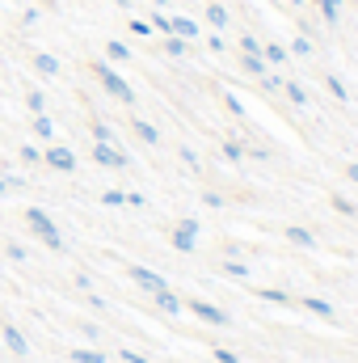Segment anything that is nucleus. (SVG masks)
<instances>
[{
    "instance_id": "f257e3e1",
    "label": "nucleus",
    "mask_w": 358,
    "mask_h": 363,
    "mask_svg": "<svg viewBox=\"0 0 358 363\" xmlns=\"http://www.w3.org/2000/svg\"><path fill=\"white\" fill-rule=\"evenodd\" d=\"M93 77L101 81V89L110 93V97H118V101H127V106L135 101V89H131V85H127V81H122V77H118L105 60H97V64H93Z\"/></svg>"
},
{
    "instance_id": "f03ea898",
    "label": "nucleus",
    "mask_w": 358,
    "mask_h": 363,
    "mask_svg": "<svg viewBox=\"0 0 358 363\" xmlns=\"http://www.w3.org/2000/svg\"><path fill=\"white\" fill-rule=\"evenodd\" d=\"M25 224L42 237V245H51V250H64V237H59V228H55V220L42 211V207H25Z\"/></svg>"
},
{
    "instance_id": "7ed1b4c3",
    "label": "nucleus",
    "mask_w": 358,
    "mask_h": 363,
    "mask_svg": "<svg viewBox=\"0 0 358 363\" xmlns=\"http://www.w3.org/2000/svg\"><path fill=\"white\" fill-rule=\"evenodd\" d=\"M93 161L105 165V169H127V152H122L118 144H97V140H93Z\"/></svg>"
},
{
    "instance_id": "20e7f679",
    "label": "nucleus",
    "mask_w": 358,
    "mask_h": 363,
    "mask_svg": "<svg viewBox=\"0 0 358 363\" xmlns=\"http://www.w3.org/2000/svg\"><path fill=\"white\" fill-rule=\"evenodd\" d=\"M42 161H47L51 169H59V174H72V169H76V152L64 148V144H51V148L42 152Z\"/></svg>"
},
{
    "instance_id": "39448f33",
    "label": "nucleus",
    "mask_w": 358,
    "mask_h": 363,
    "mask_svg": "<svg viewBox=\"0 0 358 363\" xmlns=\"http://www.w3.org/2000/svg\"><path fill=\"white\" fill-rule=\"evenodd\" d=\"M194 245H198V220H181L178 228H173V250L194 254Z\"/></svg>"
},
{
    "instance_id": "423d86ee",
    "label": "nucleus",
    "mask_w": 358,
    "mask_h": 363,
    "mask_svg": "<svg viewBox=\"0 0 358 363\" xmlns=\"http://www.w3.org/2000/svg\"><path fill=\"white\" fill-rule=\"evenodd\" d=\"M190 313H194L198 321H207V325H228V313L215 308V304H207V300H190Z\"/></svg>"
},
{
    "instance_id": "0eeeda50",
    "label": "nucleus",
    "mask_w": 358,
    "mask_h": 363,
    "mask_svg": "<svg viewBox=\"0 0 358 363\" xmlns=\"http://www.w3.org/2000/svg\"><path fill=\"white\" fill-rule=\"evenodd\" d=\"M127 274H131V283H135V287H144L148 296H152V291H161V287H169V283H165L161 274H156V271H148V267H131Z\"/></svg>"
},
{
    "instance_id": "6e6552de",
    "label": "nucleus",
    "mask_w": 358,
    "mask_h": 363,
    "mask_svg": "<svg viewBox=\"0 0 358 363\" xmlns=\"http://www.w3.org/2000/svg\"><path fill=\"white\" fill-rule=\"evenodd\" d=\"M0 334H4V347H8L17 359H25V355H30V342H25V334H21L17 325H0Z\"/></svg>"
},
{
    "instance_id": "1a4fd4ad",
    "label": "nucleus",
    "mask_w": 358,
    "mask_h": 363,
    "mask_svg": "<svg viewBox=\"0 0 358 363\" xmlns=\"http://www.w3.org/2000/svg\"><path fill=\"white\" fill-rule=\"evenodd\" d=\"M304 308H308V313H316V317H325V321H333V317H337V308H333L329 300H316V296H304Z\"/></svg>"
},
{
    "instance_id": "9d476101",
    "label": "nucleus",
    "mask_w": 358,
    "mask_h": 363,
    "mask_svg": "<svg viewBox=\"0 0 358 363\" xmlns=\"http://www.w3.org/2000/svg\"><path fill=\"white\" fill-rule=\"evenodd\" d=\"M169 34H178V38H198V26H194L190 17H169Z\"/></svg>"
},
{
    "instance_id": "9b49d317",
    "label": "nucleus",
    "mask_w": 358,
    "mask_h": 363,
    "mask_svg": "<svg viewBox=\"0 0 358 363\" xmlns=\"http://www.w3.org/2000/svg\"><path fill=\"white\" fill-rule=\"evenodd\" d=\"M152 300H156V304H161V308H165L169 317H173V313H181V300L173 296V291H169V287H161V291H152Z\"/></svg>"
},
{
    "instance_id": "f8f14e48",
    "label": "nucleus",
    "mask_w": 358,
    "mask_h": 363,
    "mask_svg": "<svg viewBox=\"0 0 358 363\" xmlns=\"http://www.w3.org/2000/svg\"><path fill=\"white\" fill-rule=\"evenodd\" d=\"M34 68H38L42 77H59V60H55V55H47V51H42V55H34Z\"/></svg>"
},
{
    "instance_id": "ddd939ff",
    "label": "nucleus",
    "mask_w": 358,
    "mask_h": 363,
    "mask_svg": "<svg viewBox=\"0 0 358 363\" xmlns=\"http://www.w3.org/2000/svg\"><path fill=\"white\" fill-rule=\"evenodd\" d=\"M34 135L55 140V123H51V114H47V110H42V114H34Z\"/></svg>"
},
{
    "instance_id": "4468645a",
    "label": "nucleus",
    "mask_w": 358,
    "mask_h": 363,
    "mask_svg": "<svg viewBox=\"0 0 358 363\" xmlns=\"http://www.w3.org/2000/svg\"><path fill=\"white\" fill-rule=\"evenodd\" d=\"M287 241H295V245H304V250H312V245H316V237H312L308 228H299V224H291V228H287Z\"/></svg>"
},
{
    "instance_id": "2eb2a0df",
    "label": "nucleus",
    "mask_w": 358,
    "mask_h": 363,
    "mask_svg": "<svg viewBox=\"0 0 358 363\" xmlns=\"http://www.w3.org/2000/svg\"><path fill=\"white\" fill-rule=\"evenodd\" d=\"M135 135H139L144 144H161V131H156L152 123H144V118H135Z\"/></svg>"
},
{
    "instance_id": "dca6fc26",
    "label": "nucleus",
    "mask_w": 358,
    "mask_h": 363,
    "mask_svg": "<svg viewBox=\"0 0 358 363\" xmlns=\"http://www.w3.org/2000/svg\"><path fill=\"white\" fill-rule=\"evenodd\" d=\"M207 21H211L215 30H224V26H228V9H224V4H207Z\"/></svg>"
},
{
    "instance_id": "f3484780",
    "label": "nucleus",
    "mask_w": 358,
    "mask_h": 363,
    "mask_svg": "<svg viewBox=\"0 0 358 363\" xmlns=\"http://www.w3.org/2000/svg\"><path fill=\"white\" fill-rule=\"evenodd\" d=\"M287 55H291V51H287V47H278V43H266V47H262V60H270V64H282Z\"/></svg>"
},
{
    "instance_id": "a211bd4d",
    "label": "nucleus",
    "mask_w": 358,
    "mask_h": 363,
    "mask_svg": "<svg viewBox=\"0 0 358 363\" xmlns=\"http://www.w3.org/2000/svg\"><path fill=\"white\" fill-rule=\"evenodd\" d=\"M105 55H110L114 64H122V60H131V51H127V47L118 43V38H110V43H105Z\"/></svg>"
},
{
    "instance_id": "6ab92c4d",
    "label": "nucleus",
    "mask_w": 358,
    "mask_h": 363,
    "mask_svg": "<svg viewBox=\"0 0 358 363\" xmlns=\"http://www.w3.org/2000/svg\"><path fill=\"white\" fill-rule=\"evenodd\" d=\"M93 140H97V144H114V127L97 118V123H93Z\"/></svg>"
},
{
    "instance_id": "aec40b11",
    "label": "nucleus",
    "mask_w": 358,
    "mask_h": 363,
    "mask_svg": "<svg viewBox=\"0 0 358 363\" xmlns=\"http://www.w3.org/2000/svg\"><path fill=\"white\" fill-rule=\"evenodd\" d=\"M25 106H30L34 114H42V110H47V93H42V89H30V93H25Z\"/></svg>"
},
{
    "instance_id": "412c9836",
    "label": "nucleus",
    "mask_w": 358,
    "mask_h": 363,
    "mask_svg": "<svg viewBox=\"0 0 358 363\" xmlns=\"http://www.w3.org/2000/svg\"><path fill=\"white\" fill-rule=\"evenodd\" d=\"M72 363H105L101 351H89V347H81V351H72Z\"/></svg>"
},
{
    "instance_id": "4be33fe9",
    "label": "nucleus",
    "mask_w": 358,
    "mask_h": 363,
    "mask_svg": "<svg viewBox=\"0 0 358 363\" xmlns=\"http://www.w3.org/2000/svg\"><path fill=\"white\" fill-rule=\"evenodd\" d=\"M241 64H245V72H253V77H266V60H262V55H245Z\"/></svg>"
},
{
    "instance_id": "5701e85b",
    "label": "nucleus",
    "mask_w": 358,
    "mask_h": 363,
    "mask_svg": "<svg viewBox=\"0 0 358 363\" xmlns=\"http://www.w3.org/2000/svg\"><path fill=\"white\" fill-rule=\"evenodd\" d=\"M337 13H342V0H321V17L325 21H337Z\"/></svg>"
},
{
    "instance_id": "b1692460",
    "label": "nucleus",
    "mask_w": 358,
    "mask_h": 363,
    "mask_svg": "<svg viewBox=\"0 0 358 363\" xmlns=\"http://www.w3.org/2000/svg\"><path fill=\"white\" fill-rule=\"evenodd\" d=\"M165 51H169V55H185V38H178V34H165Z\"/></svg>"
},
{
    "instance_id": "393cba45",
    "label": "nucleus",
    "mask_w": 358,
    "mask_h": 363,
    "mask_svg": "<svg viewBox=\"0 0 358 363\" xmlns=\"http://www.w3.org/2000/svg\"><path fill=\"white\" fill-rule=\"evenodd\" d=\"M241 157H245V144L228 140V144H224V161H241Z\"/></svg>"
},
{
    "instance_id": "a878e982",
    "label": "nucleus",
    "mask_w": 358,
    "mask_h": 363,
    "mask_svg": "<svg viewBox=\"0 0 358 363\" xmlns=\"http://www.w3.org/2000/svg\"><path fill=\"white\" fill-rule=\"evenodd\" d=\"M258 296L270 300V304H287V300H291V296H287V291H278V287H266V291H258Z\"/></svg>"
},
{
    "instance_id": "bb28decb",
    "label": "nucleus",
    "mask_w": 358,
    "mask_h": 363,
    "mask_svg": "<svg viewBox=\"0 0 358 363\" xmlns=\"http://www.w3.org/2000/svg\"><path fill=\"white\" fill-rule=\"evenodd\" d=\"M241 51H245V55H262V43H258L253 34H245V38H241Z\"/></svg>"
},
{
    "instance_id": "cd10ccee",
    "label": "nucleus",
    "mask_w": 358,
    "mask_h": 363,
    "mask_svg": "<svg viewBox=\"0 0 358 363\" xmlns=\"http://www.w3.org/2000/svg\"><path fill=\"white\" fill-rule=\"evenodd\" d=\"M101 203H105V207H122V203H127V194H122V190H105V194H101Z\"/></svg>"
},
{
    "instance_id": "c85d7f7f",
    "label": "nucleus",
    "mask_w": 358,
    "mask_h": 363,
    "mask_svg": "<svg viewBox=\"0 0 358 363\" xmlns=\"http://www.w3.org/2000/svg\"><path fill=\"white\" fill-rule=\"evenodd\" d=\"M224 271L232 274V279H249V267L245 262H224Z\"/></svg>"
},
{
    "instance_id": "c756f323",
    "label": "nucleus",
    "mask_w": 358,
    "mask_h": 363,
    "mask_svg": "<svg viewBox=\"0 0 358 363\" xmlns=\"http://www.w3.org/2000/svg\"><path fill=\"white\" fill-rule=\"evenodd\" d=\"M21 161H25V165H38V161H42V152H38L34 144H25V148H21Z\"/></svg>"
},
{
    "instance_id": "7c9ffc66",
    "label": "nucleus",
    "mask_w": 358,
    "mask_h": 363,
    "mask_svg": "<svg viewBox=\"0 0 358 363\" xmlns=\"http://www.w3.org/2000/svg\"><path fill=\"white\" fill-rule=\"evenodd\" d=\"M282 89H287V97H291L295 106H304V101H308V93L299 89V85H282Z\"/></svg>"
},
{
    "instance_id": "2f4dec72",
    "label": "nucleus",
    "mask_w": 358,
    "mask_h": 363,
    "mask_svg": "<svg viewBox=\"0 0 358 363\" xmlns=\"http://www.w3.org/2000/svg\"><path fill=\"white\" fill-rule=\"evenodd\" d=\"M291 55H312V43L299 34V38H295V47H291Z\"/></svg>"
},
{
    "instance_id": "473e14b6",
    "label": "nucleus",
    "mask_w": 358,
    "mask_h": 363,
    "mask_svg": "<svg viewBox=\"0 0 358 363\" xmlns=\"http://www.w3.org/2000/svg\"><path fill=\"white\" fill-rule=\"evenodd\" d=\"M127 26H131V34H139V38H148V34H152V26H148V21H127Z\"/></svg>"
},
{
    "instance_id": "72a5a7b5",
    "label": "nucleus",
    "mask_w": 358,
    "mask_h": 363,
    "mask_svg": "<svg viewBox=\"0 0 358 363\" xmlns=\"http://www.w3.org/2000/svg\"><path fill=\"white\" fill-rule=\"evenodd\" d=\"M4 254H8L13 262H21V258H25V245H17V241H13V245H4Z\"/></svg>"
},
{
    "instance_id": "f704fd0d",
    "label": "nucleus",
    "mask_w": 358,
    "mask_h": 363,
    "mask_svg": "<svg viewBox=\"0 0 358 363\" xmlns=\"http://www.w3.org/2000/svg\"><path fill=\"white\" fill-rule=\"evenodd\" d=\"M329 93H333V97H337V101H346V85H342V81H337V77H333V81H329Z\"/></svg>"
},
{
    "instance_id": "c9c22d12",
    "label": "nucleus",
    "mask_w": 358,
    "mask_h": 363,
    "mask_svg": "<svg viewBox=\"0 0 358 363\" xmlns=\"http://www.w3.org/2000/svg\"><path fill=\"white\" fill-rule=\"evenodd\" d=\"M152 30H161V34H169V17H165V13H156V17H152Z\"/></svg>"
},
{
    "instance_id": "e433bc0d",
    "label": "nucleus",
    "mask_w": 358,
    "mask_h": 363,
    "mask_svg": "<svg viewBox=\"0 0 358 363\" xmlns=\"http://www.w3.org/2000/svg\"><path fill=\"white\" fill-rule=\"evenodd\" d=\"M282 85H287L282 77H274V72H266V89H270V93H278V89H282Z\"/></svg>"
},
{
    "instance_id": "4c0bfd02",
    "label": "nucleus",
    "mask_w": 358,
    "mask_h": 363,
    "mask_svg": "<svg viewBox=\"0 0 358 363\" xmlns=\"http://www.w3.org/2000/svg\"><path fill=\"white\" fill-rule=\"evenodd\" d=\"M118 359L122 363H152V359H144V355H135V351H118Z\"/></svg>"
},
{
    "instance_id": "58836bf2",
    "label": "nucleus",
    "mask_w": 358,
    "mask_h": 363,
    "mask_svg": "<svg viewBox=\"0 0 358 363\" xmlns=\"http://www.w3.org/2000/svg\"><path fill=\"white\" fill-rule=\"evenodd\" d=\"M17 186H21V182H17V178H0V199H4L8 190H17Z\"/></svg>"
},
{
    "instance_id": "ea45409f",
    "label": "nucleus",
    "mask_w": 358,
    "mask_h": 363,
    "mask_svg": "<svg viewBox=\"0 0 358 363\" xmlns=\"http://www.w3.org/2000/svg\"><path fill=\"white\" fill-rule=\"evenodd\" d=\"M21 26H38V9H25L21 13Z\"/></svg>"
},
{
    "instance_id": "a19ab883",
    "label": "nucleus",
    "mask_w": 358,
    "mask_h": 363,
    "mask_svg": "<svg viewBox=\"0 0 358 363\" xmlns=\"http://www.w3.org/2000/svg\"><path fill=\"white\" fill-rule=\"evenodd\" d=\"M215 359H219V363H241L236 355H232V351H215Z\"/></svg>"
},
{
    "instance_id": "79ce46f5",
    "label": "nucleus",
    "mask_w": 358,
    "mask_h": 363,
    "mask_svg": "<svg viewBox=\"0 0 358 363\" xmlns=\"http://www.w3.org/2000/svg\"><path fill=\"white\" fill-rule=\"evenodd\" d=\"M346 178H350V182L358 186V165H346Z\"/></svg>"
},
{
    "instance_id": "37998d69",
    "label": "nucleus",
    "mask_w": 358,
    "mask_h": 363,
    "mask_svg": "<svg viewBox=\"0 0 358 363\" xmlns=\"http://www.w3.org/2000/svg\"><path fill=\"white\" fill-rule=\"evenodd\" d=\"M156 4H169V0H156Z\"/></svg>"
},
{
    "instance_id": "c03bdc74",
    "label": "nucleus",
    "mask_w": 358,
    "mask_h": 363,
    "mask_svg": "<svg viewBox=\"0 0 358 363\" xmlns=\"http://www.w3.org/2000/svg\"><path fill=\"white\" fill-rule=\"evenodd\" d=\"M291 4H304V0H291Z\"/></svg>"
},
{
    "instance_id": "a18cd8bd",
    "label": "nucleus",
    "mask_w": 358,
    "mask_h": 363,
    "mask_svg": "<svg viewBox=\"0 0 358 363\" xmlns=\"http://www.w3.org/2000/svg\"><path fill=\"white\" fill-rule=\"evenodd\" d=\"M13 4H25V0H13Z\"/></svg>"
}]
</instances>
